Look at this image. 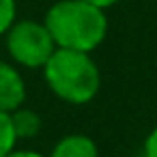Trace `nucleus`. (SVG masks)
I'll return each instance as SVG.
<instances>
[{
    "label": "nucleus",
    "mask_w": 157,
    "mask_h": 157,
    "mask_svg": "<svg viewBox=\"0 0 157 157\" xmlns=\"http://www.w3.org/2000/svg\"><path fill=\"white\" fill-rule=\"evenodd\" d=\"M11 121H13V129H15V136L17 140H30L35 136H39L41 131V116L39 112L30 110V108H17L15 112H11Z\"/></svg>",
    "instance_id": "nucleus-6"
},
{
    "label": "nucleus",
    "mask_w": 157,
    "mask_h": 157,
    "mask_svg": "<svg viewBox=\"0 0 157 157\" xmlns=\"http://www.w3.org/2000/svg\"><path fill=\"white\" fill-rule=\"evenodd\" d=\"M142 151H144V157H157V125H155V127L151 129V133L146 136Z\"/></svg>",
    "instance_id": "nucleus-9"
},
{
    "label": "nucleus",
    "mask_w": 157,
    "mask_h": 157,
    "mask_svg": "<svg viewBox=\"0 0 157 157\" xmlns=\"http://www.w3.org/2000/svg\"><path fill=\"white\" fill-rule=\"evenodd\" d=\"M86 2L95 5V7H101V9H110L112 5H116L118 0H86Z\"/></svg>",
    "instance_id": "nucleus-11"
},
{
    "label": "nucleus",
    "mask_w": 157,
    "mask_h": 157,
    "mask_svg": "<svg viewBox=\"0 0 157 157\" xmlns=\"http://www.w3.org/2000/svg\"><path fill=\"white\" fill-rule=\"evenodd\" d=\"M17 20V2L15 0H0V37L11 28V24Z\"/></svg>",
    "instance_id": "nucleus-8"
},
{
    "label": "nucleus",
    "mask_w": 157,
    "mask_h": 157,
    "mask_svg": "<svg viewBox=\"0 0 157 157\" xmlns=\"http://www.w3.org/2000/svg\"><path fill=\"white\" fill-rule=\"evenodd\" d=\"M15 144H17V136L13 129L11 114L0 110V157H5L9 151H13Z\"/></svg>",
    "instance_id": "nucleus-7"
},
{
    "label": "nucleus",
    "mask_w": 157,
    "mask_h": 157,
    "mask_svg": "<svg viewBox=\"0 0 157 157\" xmlns=\"http://www.w3.org/2000/svg\"><path fill=\"white\" fill-rule=\"evenodd\" d=\"M48 157H99V146L86 133H69L54 144Z\"/></svg>",
    "instance_id": "nucleus-5"
},
{
    "label": "nucleus",
    "mask_w": 157,
    "mask_h": 157,
    "mask_svg": "<svg viewBox=\"0 0 157 157\" xmlns=\"http://www.w3.org/2000/svg\"><path fill=\"white\" fill-rule=\"evenodd\" d=\"M5 45L11 63L26 69H43L56 50L43 20H15L5 33Z\"/></svg>",
    "instance_id": "nucleus-3"
},
{
    "label": "nucleus",
    "mask_w": 157,
    "mask_h": 157,
    "mask_svg": "<svg viewBox=\"0 0 157 157\" xmlns=\"http://www.w3.org/2000/svg\"><path fill=\"white\" fill-rule=\"evenodd\" d=\"M56 48L93 54L108 35L105 9L86 0H58L43 17Z\"/></svg>",
    "instance_id": "nucleus-1"
},
{
    "label": "nucleus",
    "mask_w": 157,
    "mask_h": 157,
    "mask_svg": "<svg viewBox=\"0 0 157 157\" xmlns=\"http://www.w3.org/2000/svg\"><path fill=\"white\" fill-rule=\"evenodd\" d=\"M26 103V82L20 67L9 60H0V110L15 112Z\"/></svg>",
    "instance_id": "nucleus-4"
},
{
    "label": "nucleus",
    "mask_w": 157,
    "mask_h": 157,
    "mask_svg": "<svg viewBox=\"0 0 157 157\" xmlns=\"http://www.w3.org/2000/svg\"><path fill=\"white\" fill-rule=\"evenodd\" d=\"M5 157H48V155H43V153H39V151H33V148H13V151H9Z\"/></svg>",
    "instance_id": "nucleus-10"
},
{
    "label": "nucleus",
    "mask_w": 157,
    "mask_h": 157,
    "mask_svg": "<svg viewBox=\"0 0 157 157\" xmlns=\"http://www.w3.org/2000/svg\"><path fill=\"white\" fill-rule=\"evenodd\" d=\"M41 71L48 88L58 99L73 105H84L93 101L101 88L99 65L88 52L56 48Z\"/></svg>",
    "instance_id": "nucleus-2"
}]
</instances>
